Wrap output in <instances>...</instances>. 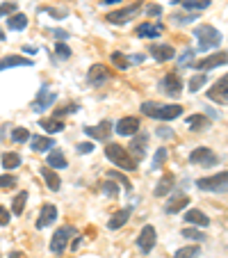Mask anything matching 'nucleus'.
I'll return each mask as SVG.
<instances>
[{"label": "nucleus", "mask_w": 228, "mask_h": 258, "mask_svg": "<svg viewBox=\"0 0 228 258\" xmlns=\"http://www.w3.org/2000/svg\"><path fill=\"white\" fill-rule=\"evenodd\" d=\"M7 224H10V210L0 206V226H7Z\"/></svg>", "instance_id": "46"}, {"label": "nucleus", "mask_w": 228, "mask_h": 258, "mask_svg": "<svg viewBox=\"0 0 228 258\" xmlns=\"http://www.w3.org/2000/svg\"><path fill=\"white\" fill-rule=\"evenodd\" d=\"M41 178L46 180V185H48V190L57 192L59 187H62V180H59V176L55 174L50 167H41Z\"/></svg>", "instance_id": "23"}, {"label": "nucleus", "mask_w": 228, "mask_h": 258, "mask_svg": "<svg viewBox=\"0 0 228 258\" xmlns=\"http://www.w3.org/2000/svg\"><path fill=\"white\" fill-rule=\"evenodd\" d=\"M165 160H167V149L162 146V149H158L156 158H153V165H150V169H160L162 162H165Z\"/></svg>", "instance_id": "38"}, {"label": "nucleus", "mask_w": 228, "mask_h": 258, "mask_svg": "<svg viewBox=\"0 0 228 258\" xmlns=\"http://www.w3.org/2000/svg\"><path fill=\"white\" fill-rule=\"evenodd\" d=\"M187 204H189V197L178 195L165 206V210H167V215H176V213H180L183 208H187Z\"/></svg>", "instance_id": "24"}, {"label": "nucleus", "mask_w": 228, "mask_h": 258, "mask_svg": "<svg viewBox=\"0 0 228 258\" xmlns=\"http://www.w3.org/2000/svg\"><path fill=\"white\" fill-rule=\"evenodd\" d=\"M55 37H57V39H66L68 34L64 32V30H55Z\"/></svg>", "instance_id": "52"}, {"label": "nucleus", "mask_w": 228, "mask_h": 258, "mask_svg": "<svg viewBox=\"0 0 228 258\" xmlns=\"http://www.w3.org/2000/svg\"><path fill=\"white\" fill-rule=\"evenodd\" d=\"M5 39H7V34H5V30L0 28V41H5Z\"/></svg>", "instance_id": "54"}, {"label": "nucleus", "mask_w": 228, "mask_h": 258, "mask_svg": "<svg viewBox=\"0 0 228 258\" xmlns=\"http://www.w3.org/2000/svg\"><path fill=\"white\" fill-rule=\"evenodd\" d=\"M162 30H165V25H162V23H156V25H150V23H141L139 28L135 30V34L139 37V39H146V37H148V39H153V37H160Z\"/></svg>", "instance_id": "19"}, {"label": "nucleus", "mask_w": 228, "mask_h": 258, "mask_svg": "<svg viewBox=\"0 0 228 258\" xmlns=\"http://www.w3.org/2000/svg\"><path fill=\"white\" fill-rule=\"evenodd\" d=\"M174 3H180L185 10H192V12L208 10V7H210V0H174Z\"/></svg>", "instance_id": "30"}, {"label": "nucleus", "mask_w": 228, "mask_h": 258, "mask_svg": "<svg viewBox=\"0 0 228 258\" xmlns=\"http://www.w3.org/2000/svg\"><path fill=\"white\" fill-rule=\"evenodd\" d=\"M208 98H210V101H214V103L226 105V103H228V73H226V76H221V78H219L217 83L210 87Z\"/></svg>", "instance_id": "9"}, {"label": "nucleus", "mask_w": 228, "mask_h": 258, "mask_svg": "<svg viewBox=\"0 0 228 258\" xmlns=\"http://www.w3.org/2000/svg\"><path fill=\"white\" fill-rule=\"evenodd\" d=\"M178 62H180V67H183V64H185V67H187V64L192 62V50H185V55L178 59Z\"/></svg>", "instance_id": "49"}, {"label": "nucleus", "mask_w": 228, "mask_h": 258, "mask_svg": "<svg viewBox=\"0 0 228 258\" xmlns=\"http://www.w3.org/2000/svg\"><path fill=\"white\" fill-rule=\"evenodd\" d=\"M146 144H148V135L146 133H135L132 135V142H130V156L135 158V160H141V156H144L146 151Z\"/></svg>", "instance_id": "15"}, {"label": "nucleus", "mask_w": 228, "mask_h": 258, "mask_svg": "<svg viewBox=\"0 0 228 258\" xmlns=\"http://www.w3.org/2000/svg\"><path fill=\"white\" fill-rule=\"evenodd\" d=\"M39 126L46 128L48 133H62V131H64V121H62V119H57V117H53V119H41Z\"/></svg>", "instance_id": "31"}, {"label": "nucleus", "mask_w": 228, "mask_h": 258, "mask_svg": "<svg viewBox=\"0 0 228 258\" xmlns=\"http://www.w3.org/2000/svg\"><path fill=\"white\" fill-rule=\"evenodd\" d=\"M103 5H119V3H121V0H101Z\"/></svg>", "instance_id": "53"}, {"label": "nucleus", "mask_w": 228, "mask_h": 258, "mask_svg": "<svg viewBox=\"0 0 228 258\" xmlns=\"http://www.w3.org/2000/svg\"><path fill=\"white\" fill-rule=\"evenodd\" d=\"M139 10H141V3H132L130 7H123V10L110 12V14L105 16V21H107V23H112V25H123V23H128L132 16L139 14Z\"/></svg>", "instance_id": "7"}, {"label": "nucleus", "mask_w": 228, "mask_h": 258, "mask_svg": "<svg viewBox=\"0 0 228 258\" xmlns=\"http://www.w3.org/2000/svg\"><path fill=\"white\" fill-rule=\"evenodd\" d=\"M194 37H196V41H199L201 53H205V50H210V48H217V46L221 44V32H219L217 28H212V25H208V23L196 25Z\"/></svg>", "instance_id": "3"}, {"label": "nucleus", "mask_w": 228, "mask_h": 258, "mask_svg": "<svg viewBox=\"0 0 228 258\" xmlns=\"http://www.w3.org/2000/svg\"><path fill=\"white\" fill-rule=\"evenodd\" d=\"M158 242V235H156V229L150 224H146L144 229L139 231V235H137V247H139L141 253H150L153 251V247H156Z\"/></svg>", "instance_id": "8"}, {"label": "nucleus", "mask_w": 228, "mask_h": 258, "mask_svg": "<svg viewBox=\"0 0 228 258\" xmlns=\"http://www.w3.org/2000/svg\"><path fill=\"white\" fill-rule=\"evenodd\" d=\"M158 135H160V137H171L174 133H171L169 128H167V131H165V128H160V131H158Z\"/></svg>", "instance_id": "51"}, {"label": "nucleus", "mask_w": 228, "mask_h": 258, "mask_svg": "<svg viewBox=\"0 0 228 258\" xmlns=\"http://www.w3.org/2000/svg\"><path fill=\"white\" fill-rule=\"evenodd\" d=\"M10 258H21V253H16V251H12V253H10Z\"/></svg>", "instance_id": "55"}, {"label": "nucleus", "mask_w": 228, "mask_h": 258, "mask_svg": "<svg viewBox=\"0 0 228 258\" xmlns=\"http://www.w3.org/2000/svg\"><path fill=\"white\" fill-rule=\"evenodd\" d=\"M196 187L201 192H228V171H219L214 176H205V178H199L196 180Z\"/></svg>", "instance_id": "4"}, {"label": "nucleus", "mask_w": 228, "mask_h": 258, "mask_svg": "<svg viewBox=\"0 0 228 258\" xmlns=\"http://www.w3.org/2000/svg\"><path fill=\"white\" fill-rule=\"evenodd\" d=\"M128 219H130V208H123V210H117V213L110 217V222H107V226H110V231H117L121 229L123 224H126Z\"/></svg>", "instance_id": "22"}, {"label": "nucleus", "mask_w": 228, "mask_h": 258, "mask_svg": "<svg viewBox=\"0 0 228 258\" xmlns=\"http://www.w3.org/2000/svg\"><path fill=\"white\" fill-rule=\"evenodd\" d=\"M55 55H59L62 59H68L71 57V48H68L66 44H62V41H57V44H55Z\"/></svg>", "instance_id": "39"}, {"label": "nucleus", "mask_w": 228, "mask_h": 258, "mask_svg": "<svg viewBox=\"0 0 228 258\" xmlns=\"http://www.w3.org/2000/svg\"><path fill=\"white\" fill-rule=\"evenodd\" d=\"M228 62V53H223V50H219V53L210 55V57H203L201 62H196V69L199 71H210V69L219 67V64H226Z\"/></svg>", "instance_id": "17"}, {"label": "nucleus", "mask_w": 228, "mask_h": 258, "mask_svg": "<svg viewBox=\"0 0 228 258\" xmlns=\"http://www.w3.org/2000/svg\"><path fill=\"white\" fill-rule=\"evenodd\" d=\"M12 140L14 142H28L30 140V133H28V128H14V131H12Z\"/></svg>", "instance_id": "37"}, {"label": "nucleus", "mask_w": 228, "mask_h": 258, "mask_svg": "<svg viewBox=\"0 0 228 258\" xmlns=\"http://www.w3.org/2000/svg\"><path fill=\"white\" fill-rule=\"evenodd\" d=\"M103 195H107V197H117V185L114 183H103Z\"/></svg>", "instance_id": "44"}, {"label": "nucleus", "mask_w": 228, "mask_h": 258, "mask_svg": "<svg viewBox=\"0 0 228 258\" xmlns=\"http://www.w3.org/2000/svg\"><path fill=\"white\" fill-rule=\"evenodd\" d=\"M30 149L32 151H37V153H44V151H48L50 146H55V142L50 140V137H41V135H34L32 140H30Z\"/></svg>", "instance_id": "26"}, {"label": "nucleus", "mask_w": 228, "mask_h": 258, "mask_svg": "<svg viewBox=\"0 0 228 258\" xmlns=\"http://www.w3.org/2000/svg\"><path fill=\"white\" fill-rule=\"evenodd\" d=\"M183 235L185 238H189V240H203L205 235L201 233V231H196V229H183Z\"/></svg>", "instance_id": "42"}, {"label": "nucleus", "mask_w": 228, "mask_h": 258, "mask_svg": "<svg viewBox=\"0 0 228 258\" xmlns=\"http://www.w3.org/2000/svg\"><path fill=\"white\" fill-rule=\"evenodd\" d=\"M194 19H196V14H185V16L176 14V16H174V23H178V25L183 23V25H185V23H192V21H194Z\"/></svg>", "instance_id": "43"}, {"label": "nucleus", "mask_w": 228, "mask_h": 258, "mask_svg": "<svg viewBox=\"0 0 228 258\" xmlns=\"http://www.w3.org/2000/svg\"><path fill=\"white\" fill-rule=\"evenodd\" d=\"M217 160H219L217 153L212 149H208V146H199V149H194V151L189 153V162L196 167H214Z\"/></svg>", "instance_id": "6"}, {"label": "nucleus", "mask_w": 228, "mask_h": 258, "mask_svg": "<svg viewBox=\"0 0 228 258\" xmlns=\"http://www.w3.org/2000/svg\"><path fill=\"white\" fill-rule=\"evenodd\" d=\"M7 28L10 30H16V32H19V30H25L28 28V16L25 14H12L10 19H7Z\"/></svg>", "instance_id": "29"}, {"label": "nucleus", "mask_w": 228, "mask_h": 258, "mask_svg": "<svg viewBox=\"0 0 228 258\" xmlns=\"http://www.w3.org/2000/svg\"><path fill=\"white\" fill-rule=\"evenodd\" d=\"M78 151L80 153H92L94 151V144H92V142H83V144H78Z\"/></svg>", "instance_id": "47"}, {"label": "nucleus", "mask_w": 228, "mask_h": 258, "mask_svg": "<svg viewBox=\"0 0 228 258\" xmlns=\"http://www.w3.org/2000/svg\"><path fill=\"white\" fill-rule=\"evenodd\" d=\"M199 253H201V247H199V244H189V247L178 249L174 258H196Z\"/></svg>", "instance_id": "35"}, {"label": "nucleus", "mask_w": 228, "mask_h": 258, "mask_svg": "<svg viewBox=\"0 0 228 258\" xmlns=\"http://www.w3.org/2000/svg\"><path fill=\"white\" fill-rule=\"evenodd\" d=\"M25 201H28V192H19V197H14V201H12V213H14V215H23Z\"/></svg>", "instance_id": "34"}, {"label": "nucleus", "mask_w": 228, "mask_h": 258, "mask_svg": "<svg viewBox=\"0 0 228 258\" xmlns=\"http://www.w3.org/2000/svg\"><path fill=\"white\" fill-rule=\"evenodd\" d=\"M87 80L94 87H101V85H105L107 80H110V69H107L105 64H94L87 73Z\"/></svg>", "instance_id": "11"}, {"label": "nucleus", "mask_w": 228, "mask_h": 258, "mask_svg": "<svg viewBox=\"0 0 228 258\" xmlns=\"http://www.w3.org/2000/svg\"><path fill=\"white\" fill-rule=\"evenodd\" d=\"M71 112H78V105H66V107H62V110H57L55 112V117H64V114H71Z\"/></svg>", "instance_id": "45"}, {"label": "nucleus", "mask_w": 228, "mask_h": 258, "mask_svg": "<svg viewBox=\"0 0 228 258\" xmlns=\"http://www.w3.org/2000/svg\"><path fill=\"white\" fill-rule=\"evenodd\" d=\"M55 98H57V94L50 92L48 87H41V92H37V98H34V112H44V110H48L50 105L55 103Z\"/></svg>", "instance_id": "12"}, {"label": "nucleus", "mask_w": 228, "mask_h": 258, "mask_svg": "<svg viewBox=\"0 0 228 258\" xmlns=\"http://www.w3.org/2000/svg\"><path fill=\"white\" fill-rule=\"evenodd\" d=\"M114 131H117V135H121V137H132L135 133H139V119L137 117H123L121 121H117Z\"/></svg>", "instance_id": "13"}, {"label": "nucleus", "mask_w": 228, "mask_h": 258, "mask_svg": "<svg viewBox=\"0 0 228 258\" xmlns=\"http://www.w3.org/2000/svg\"><path fill=\"white\" fill-rule=\"evenodd\" d=\"M146 14H148V16H160L162 14V7L160 5H150L148 10H146Z\"/></svg>", "instance_id": "48"}, {"label": "nucleus", "mask_w": 228, "mask_h": 258, "mask_svg": "<svg viewBox=\"0 0 228 258\" xmlns=\"http://www.w3.org/2000/svg\"><path fill=\"white\" fill-rule=\"evenodd\" d=\"M148 53L153 55V57H156L158 62H169V59H174V57H176L174 46H169V44H150Z\"/></svg>", "instance_id": "16"}, {"label": "nucleus", "mask_w": 228, "mask_h": 258, "mask_svg": "<svg viewBox=\"0 0 228 258\" xmlns=\"http://www.w3.org/2000/svg\"><path fill=\"white\" fill-rule=\"evenodd\" d=\"M16 14V3H5V5H0V19L3 16H12Z\"/></svg>", "instance_id": "41"}, {"label": "nucleus", "mask_w": 228, "mask_h": 258, "mask_svg": "<svg viewBox=\"0 0 228 258\" xmlns=\"http://www.w3.org/2000/svg\"><path fill=\"white\" fill-rule=\"evenodd\" d=\"M160 89L165 94H169V96H178V94H183V80H180L178 73H167L165 80L160 83Z\"/></svg>", "instance_id": "10"}, {"label": "nucleus", "mask_w": 228, "mask_h": 258, "mask_svg": "<svg viewBox=\"0 0 228 258\" xmlns=\"http://www.w3.org/2000/svg\"><path fill=\"white\" fill-rule=\"evenodd\" d=\"M205 83H208V76H205V73H196V76H192V78H189L187 87H189V92H192V94H196Z\"/></svg>", "instance_id": "32"}, {"label": "nucleus", "mask_w": 228, "mask_h": 258, "mask_svg": "<svg viewBox=\"0 0 228 258\" xmlns=\"http://www.w3.org/2000/svg\"><path fill=\"white\" fill-rule=\"evenodd\" d=\"M19 165H21V156H19V153H14V151L3 153V167H5V169H16Z\"/></svg>", "instance_id": "33"}, {"label": "nucleus", "mask_w": 228, "mask_h": 258, "mask_svg": "<svg viewBox=\"0 0 228 258\" xmlns=\"http://www.w3.org/2000/svg\"><path fill=\"white\" fill-rule=\"evenodd\" d=\"M112 123L110 121H101L98 126H89V128H85V133H87L92 140H101V142H105L107 137H110V133H112Z\"/></svg>", "instance_id": "18"}, {"label": "nucleus", "mask_w": 228, "mask_h": 258, "mask_svg": "<svg viewBox=\"0 0 228 258\" xmlns=\"http://www.w3.org/2000/svg\"><path fill=\"white\" fill-rule=\"evenodd\" d=\"M105 156H107V160H110L112 165H117L119 169H123V171H135L137 169V160L130 156V151L123 149L121 144L110 142V144L105 146Z\"/></svg>", "instance_id": "2"}, {"label": "nucleus", "mask_w": 228, "mask_h": 258, "mask_svg": "<svg viewBox=\"0 0 228 258\" xmlns=\"http://www.w3.org/2000/svg\"><path fill=\"white\" fill-rule=\"evenodd\" d=\"M141 112L150 119H160V121H171V119H178L183 114V107L178 103H171V105H162L156 101H144L141 103Z\"/></svg>", "instance_id": "1"}, {"label": "nucleus", "mask_w": 228, "mask_h": 258, "mask_svg": "<svg viewBox=\"0 0 228 258\" xmlns=\"http://www.w3.org/2000/svg\"><path fill=\"white\" fill-rule=\"evenodd\" d=\"M110 178H119V180H121V183H123V185H126V190H130V183H128V180L123 178L121 174H114V171H112V174H110Z\"/></svg>", "instance_id": "50"}, {"label": "nucleus", "mask_w": 228, "mask_h": 258, "mask_svg": "<svg viewBox=\"0 0 228 258\" xmlns=\"http://www.w3.org/2000/svg\"><path fill=\"white\" fill-rule=\"evenodd\" d=\"M55 219H57V208H55L53 204H44L41 206V213H39V217H37V229H46V226H50V224H55Z\"/></svg>", "instance_id": "14"}, {"label": "nucleus", "mask_w": 228, "mask_h": 258, "mask_svg": "<svg viewBox=\"0 0 228 258\" xmlns=\"http://www.w3.org/2000/svg\"><path fill=\"white\" fill-rule=\"evenodd\" d=\"M73 235H75V229H73V226H59V229L55 231L53 240H50V251H53L55 256H62V253L66 251L68 238H73Z\"/></svg>", "instance_id": "5"}, {"label": "nucleus", "mask_w": 228, "mask_h": 258, "mask_svg": "<svg viewBox=\"0 0 228 258\" xmlns=\"http://www.w3.org/2000/svg\"><path fill=\"white\" fill-rule=\"evenodd\" d=\"M112 64H114V67H119V69H128V64H130V59H128L123 53H119V50H114V53H112Z\"/></svg>", "instance_id": "36"}, {"label": "nucleus", "mask_w": 228, "mask_h": 258, "mask_svg": "<svg viewBox=\"0 0 228 258\" xmlns=\"http://www.w3.org/2000/svg\"><path fill=\"white\" fill-rule=\"evenodd\" d=\"M16 178L12 174H5V176H0V190H10V187H14Z\"/></svg>", "instance_id": "40"}, {"label": "nucleus", "mask_w": 228, "mask_h": 258, "mask_svg": "<svg viewBox=\"0 0 228 258\" xmlns=\"http://www.w3.org/2000/svg\"><path fill=\"white\" fill-rule=\"evenodd\" d=\"M12 67H32V59L21 57V55H5L0 59V71H7Z\"/></svg>", "instance_id": "20"}, {"label": "nucleus", "mask_w": 228, "mask_h": 258, "mask_svg": "<svg viewBox=\"0 0 228 258\" xmlns=\"http://www.w3.org/2000/svg\"><path fill=\"white\" fill-rule=\"evenodd\" d=\"M185 121H187V126L192 128V131H208L210 128V119L205 117V114H192V117H187Z\"/></svg>", "instance_id": "25"}, {"label": "nucleus", "mask_w": 228, "mask_h": 258, "mask_svg": "<svg viewBox=\"0 0 228 258\" xmlns=\"http://www.w3.org/2000/svg\"><path fill=\"white\" fill-rule=\"evenodd\" d=\"M48 165L50 169H64V167H68V162H66V156L59 149H55V151L48 153Z\"/></svg>", "instance_id": "27"}, {"label": "nucleus", "mask_w": 228, "mask_h": 258, "mask_svg": "<svg viewBox=\"0 0 228 258\" xmlns=\"http://www.w3.org/2000/svg\"><path fill=\"white\" fill-rule=\"evenodd\" d=\"M171 187H174V176L167 174V176H162V178L158 180V185H156V190H153V195H156V197H165L167 192H171Z\"/></svg>", "instance_id": "28"}, {"label": "nucleus", "mask_w": 228, "mask_h": 258, "mask_svg": "<svg viewBox=\"0 0 228 258\" xmlns=\"http://www.w3.org/2000/svg\"><path fill=\"white\" fill-rule=\"evenodd\" d=\"M185 222H187V224H194V226H208V224H210L208 215L201 213L199 208L187 210V213H185Z\"/></svg>", "instance_id": "21"}]
</instances>
